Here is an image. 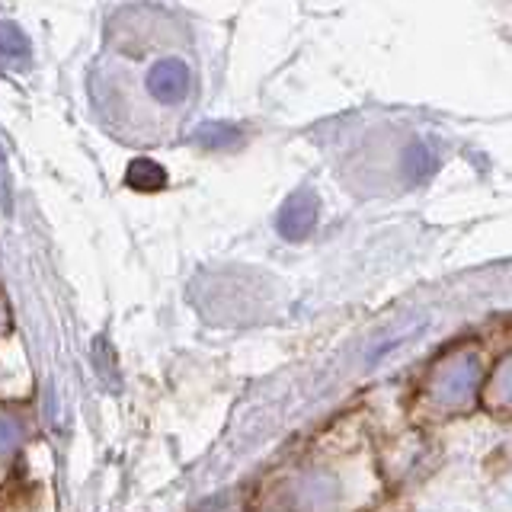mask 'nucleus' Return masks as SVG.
I'll return each mask as SVG.
<instances>
[{
	"instance_id": "423d86ee",
	"label": "nucleus",
	"mask_w": 512,
	"mask_h": 512,
	"mask_svg": "<svg viewBox=\"0 0 512 512\" xmlns=\"http://www.w3.org/2000/svg\"><path fill=\"white\" fill-rule=\"evenodd\" d=\"M0 48H4V58L10 64L16 58H29V42H26V36H23L16 23H4V29H0Z\"/></svg>"
},
{
	"instance_id": "1a4fd4ad",
	"label": "nucleus",
	"mask_w": 512,
	"mask_h": 512,
	"mask_svg": "<svg viewBox=\"0 0 512 512\" xmlns=\"http://www.w3.org/2000/svg\"><path fill=\"white\" fill-rule=\"evenodd\" d=\"M208 512H247V509L240 506V503H231V500H228V503H215Z\"/></svg>"
},
{
	"instance_id": "20e7f679",
	"label": "nucleus",
	"mask_w": 512,
	"mask_h": 512,
	"mask_svg": "<svg viewBox=\"0 0 512 512\" xmlns=\"http://www.w3.org/2000/svg\"><path fill=\"white\" fill-rule=\"evenodd\" d=\"M480 400L484 407L496 416H512V352L493 365L487 375L484 388H480Z\"/></svg>"
},
{
	"instance_id": "f257e3e1",
	"label": "nucleus",
	"mask_w": 512,
	"mask_h": 512,
	"mask_svg": "<svg viewBox=\"0 0 512 512\" xmlns=\"http://www.w3.org/2000/svg\"><path fill=\"white\" fill-rule=\"evenodd\" d=\"M480 378H484V362H480V352L471 346L452 349L448 356L436 362V368L426 378V404L429 410L455 416L464 413L474 397L480 394Z\"/></svg>"
},
{
	"instance_id": "f03ea898",
	"label": "nucleus",
	"mask_w": 512,
	"mask_h": 512,
	"mask_svg": "<svg viewBox=\"0 0 512 512\" xmlns=\"http://www.w3.org/2000/svg\"><path fill=\"white\" fill-rule=\"evenodd\" d=\"M317 212H320V205H317L314 192L311 189H298V192H292V196L282 202L276 228H279V234L285 240H304L314 231Z\"/></svg>"
},
{
	"instance_id": "0eeeda50",
	"label": "nucleus",
	"mask_w": 512,
	"mask_h": 512,
	"mask_svg": "<svg viewBox=\"0 0 512 512\" xmlns=\"http://www.w3.org/2000/svg\"><path fill=\"white\" fill-rule=\"evenodd\" d=\"M432 170H436V157L429 154V148L416 144V148L407 151V173L413 176V180H426Z\"/></svg>"
},
{
	"instance_id": "39448f33",
	"label": "nucleus",
	"mask_w": 512,
	"mask_h": 512,
	"mask_svg": "<svg viewBox=\"0 0 512 512\" xmlns=\"http://www.w3.org/2000/svg\"><path fill=\"white\" fill-rule=\"evenodd\" d=\"M125 183L141 189V192H151V189H160V186L167 183V173H164V167H160V164H154L151 157H138V160L128 164Z\"/></svg>"
},
{
	"instance_id": "6e6552de",
	"label": "nucleus",
	"mask_w": 512,
	"mask_h": 512,
	"mask_svg": "<svg viewBox=\"0 0 512 512\" xmlns=\"http://www.w3.org/2000/svg\"><path fill=\"white\" fill-rule=\"evenodd\" d=\"M196 138L205 144V148H224V144L237 141V128H231V125H202Z\"/></svg>"
},
{
	"instance_id": "7ed1b4c3",
	"label": "nucleus",
	"mask_w": 512,
	"mask_h": 512,
	"mask_svg": "<svg viewBox=\"0 0 512 512\" xmlns=\"http://www.w3.org/2000/svg\"><path fill=\"white\" fill-rule=\"evenodd\" d=\"M189 84H192V77H189V68L180 61V58H164V61H157L151 74H148V90L157 103H164V106H176V103H183L186 96H189Z\"/></svg>"
}]
</instances>
